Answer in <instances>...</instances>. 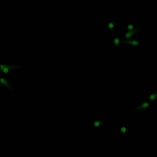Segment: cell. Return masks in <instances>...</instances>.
<instances>
[{
	"label": "cell",
	"mask_w": 157,
	"mask_h": 157,
	"mask_svg": "<svg viewBox=\"0 0 157 157\" xmlns=\"http://www.w3.org/2000/svg\"><path fill=\"white\" fill-rule=\"evenodd\" d=\"M0 83L2 84V85H5L7 88H9L11 91H14V86H12L9 83H8V80H6L4 77H0Z\"/></svg>",
	"instance_id": "obj_8"
},
{
	"label": "cell",
	"mask_w": 157,
	"mask_h": 157,
	"mask_svg": "<svg viewBox=\"0 0 157 157\" xmlns=\"http://www.w3.org/2000/svg\"><path fill=\"white\" fill-rule=\"evenodd\" d=\"M122 43H125L126 45H133V47H139L140 45V42L139 40H125Z\"/></svg>",
	"instance_id": "obj_6"
},
{
	"label": "cell",
	"mask_w": 157,
	"mask_h": 157,
	"mask_svg": "<svg viewBox=\"0 0 157 157\" xmlns=\"http://www.w3.org/2000/svg\"><path fill=\"white\" fill-rule=\"evenodd\" d=\"M118 27V23L114 22V21H107L106 23H105V29L107 30V31H114V29Z\"/></svg>",
	"instance_id": "obj_4"
},
{
	"label": "cell",
	"mask_w": 157,
	"mask_h": 157,
	"mask_svg": "<svg viewBox=\"0 0 157 157\" xmlns=\"http://www.w3.org/2000/svg\"><path fill=\"white\" fill-rule=\"evenodd\" d=\"M125 27L128 29V30H134V29H137V28H135V25H134L133 22H130V23H127V25H125Z\"/></svg>",
	"instance_id": "obj_10"
},
{
	"label": "cell",
	"mask_w": 157,
	"mask_h": 157,
	"mask_svg": "<svg viewBox=\"0 0 157 157\" xmlns=\"http://www.w3.org/2000/svg\"><path fill=\"white\" fill-rule=\"evenodd\" d=\"M113 44H114L115 48H119V47H120V44H121L120 35H118V34H115L114 35V37H113Z\"/></svg>",
	"instance_id": "obj_9"
},
{
	"label": "cell",
	"mask_w": 157,
	"mask_h": 157,
	"mask_svg": "<svg viewBox=\"0 0 157 157\" xmlns=\"http://www.w3.org/2000/svg\"><path fill=\"white\" fill-rule=\"evenodd\" d=\"M106 123V119L105 118H100V116H96L92 121V127L94 128L96 131H98L100 128L104 127V125Z\"/></svg>",
	"instance_id": "obj_1"
},
{
	"label": "cell",
	"mask_w": 157,
	"mask_h": 157,
	"mask_svg": "<svg viewBox=\"0 0 157 157\" xmlns=\"http://www.w3.org/2000/svg\"><path fill=\"white\" fill-rule=\"evenodd\" d=\"M0 70H1V66H0Z\"/></svg>",
	"instance_id": "obj_11"
},
{
	"label": "cell",
	"mask_w": 157,
	"mask_h": 157,
	"mask_svg": "<svg viewBox=\"0 0 157 157\" xmlns=\"http://www.w3.org/2000/svg\"><path fill=\"white\" fill-rule=\"evenodd\" d=\"M149 107H150V101L145 100V101L141 102V104H140V105H137V106L133 105V111H134V112H136V113H139V112H144V111H147Z\"/></svg>",
	"instance_id": "obj_2"
},
{
	"label": "cell",
	"mask_w": 157,
	"mask_h": 157,
	"mask_svg": "<svg viewBox=\"0 0 157 157\" xmlns=\"http://www.w3.org/2000/svg\"><path fill=\"white\" fill-rule=\"evenodd\" d=\"M0 84H1V83H0Z\"/></svg>",
	"instance_id": "obj_12"
},
{
	"label": "cell",
	"mask_w": 157,
	"mask_h": 157,
	"mask_svg": "<svg viewBox=\"0 0 157 157\" xmlns=\"http://www.w3.org/2000/svg\"><path fill=\"white\" fill-rule=\"evenodd\" d=\"M140 31V29H134V30H128L127 33H125L123 34V36H125V39L126 40H128L130 37H133V36H135V35H137V33Z\"/></svg>",
	"instance_id": "obj_5"
},
{
	"label": "cell",
	"mask_w": 157,
	"mask_h": 157,
	"mask_svg": "<svg viewBox=\"0 0 157 157\" xmlns=\"http://www.w3.org/2000/svg\"><path fill=\"white\" fill-rule=\"evenodd\" d=\"M145 99L148 100V101H150V102H153V104H156L157 102V88H154L150 92H148L145 94Z\"/></svg>",
	"instance_id": "obj_3"
},
{
	"label": "cell",
	"mask_w": 157,
	"mask_h": 157,
	"mask_svg": "<svg viewBox=\"0 0 157 157\" xmlns=\"http://www.w3.org/2000/svg\"><path fill=\"white\" fill-rule=\"evenodd\" d=\"M119 130L121 131V134H122L123 136H126V135H127V131L130 130V127H129L128 125H120V126H119Z\"/></svg>",
	"instance_id": "obj_7"
}]
</instances>
